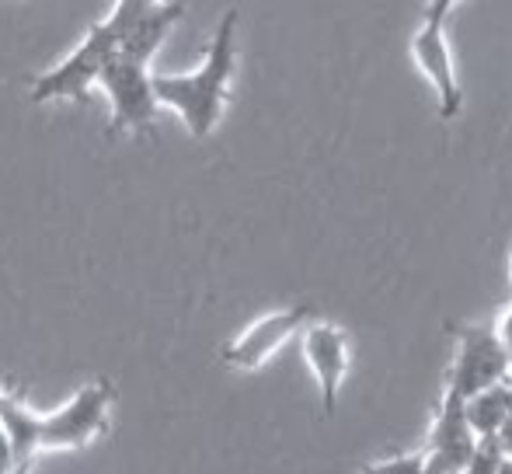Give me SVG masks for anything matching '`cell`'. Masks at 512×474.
Wrapping results in <instances>:
<instances>
[{"mask_svg": "<svg viewBox=\"0 0 512 474\" xmlns=\"http://www.w3.org/2000/svg\"><path fill=\"white\" fill-rule=\"evenodd\" d=\"M119 53V39L98 21V25L88 28L77 49L60 63V67L46 70L32 81L28 88V98L35 105L46 102H84L88 91L102 81V70L108 67V60Z\"/></svg>", "mask_w": 512, "mask_h": 474, "instance_id": "obj_3", "label": "cell"}, {"mask_svg": "<svg viewBox=\"0 0 512 474\" xmlns=\"http://www.w3.org/2000/svg\"><path fill=\"white\" fill-rule=\"evenodd\" d=\"M492 332H495V339H499V346L512 356V307H506V311L499 314V321L492 325Z\"/></svg>", "mask_w": 512, "mask_h": 474, "instance_id": "obj_15", "label": "cell"}, {"mask_svg": "<svg viewBox=\"0 0 512 474\" xmlns=\"http://www.w3.org/2000/svg\"><path fill=\"white\" fill-rule=\"evenodd\" d=\"M98 88L112 102V122H108V133H154L157 119V95H154V74H150L147 63L129 60V56L115 53L102 70V81Z\"/></svg>", "mask_w": 512, "mask_h": 474, "instance_id": "obj_4", "label": "cell"}, {"mask_svg": "<svg viewBox=\"0 0 512 474\" xmlns=\"http://www.w3.org/2000/svg\"><path fill=\"white\" fill-rule=\"evenodd\" d=\"M495 440H499L502 454L512 457V408H509V415H506V419H502V426L495 429Z\"/></svg>", "mask_w": 512, "mask_h": 474, "instance_id": "obj_18", "label": "cell"}, {"mask_svg": "<svg viewBox=\"0 0 512 474\" xmlns=\"http://www.w3.org/2000/svg\"><path fill=\"white\" fill-rule=\"evenodd\" d=\"M509 276H512V258H509Z\"/></svg>", "mask_w": 512, "mask_h": 474, "instance_id": "obj_22", "label": "cell"}, {"mask_svg": "<svg viewBox=\"0 0 512 474\" xmlns=\"http://www.w3.org/2000/svg\"><path fill=\"white\" fill-rule=\"evenodd\" d=\"M457 4H460V0H429V4H425V18H429V21H446Z\"/></svg>", "mask_w": 512, "mask_h": 474, "instance_id": "obj_16", "label": "cell"}, {"mask_svg": "<svg viewBox=\"0 0 512 474\" xmlns=\"http://www.w3.org/2000/svg\"><path fill=\"white\" fill-rule=\"evenodd\" d=\"M14 474H32V464H18V468H14Z\"/></svg>", "mask_w": 512, "mask_h": 474, "instance_id": "obj_20", "label": "cell"}, {"mask_svg": "<svg viewBox=\"0 0 512 474\" xmlns=\"http://www.w3.org/2000/svg\"><path fill=\"white\" fill-rule=\"evenodd\" d=\"M161 4V0H115V7H112V14L102 21V25L108 28V32L119 39L122 32H126L133 21H140L147 11H154V7Z\"/></svg>", "mask_w": 512, "mask_h": 474, "instance_id": "obj_13", "label": "cell"}, {"mask_svg": "<svg viewBox=\"0 0 512 474\" xmlns=\"http://www.w3.org/2000/svg\"><path fill=\"white\" fill-rule=\"evenodd\" d=\"M495 474H512V457H506V461L499 464V471H495Z\"/></svg>", "mask_w": 512, "mask_h": 474, "instance_id": "obj_19", "label": "cell"}, {"mask_svg": "<svg viewBox=\"0 0 512 474\" xmlns=\"http://www.w3.org/2000/svg\"><path fill=\"white\" fill-rule=\"evenodd\" d=\"M300 339H304V359L321 391V408L331 419L338 412L345 373H349V335L331 321H310Z\"/></svg>", "mask_w": 512, "mask_h": 474, "instance_id": "obj_9", "label": "cell"}, {"mask_svg": "<svg viewBox=\"0 0 512 474\" xmlns=\"http://www.w3.org/2000/svg\"><path fill=\"white\" fill-rule=\"evenodd\" d=\"M453 363L446 373V387L460 398H471V394L485 391L492 384H502L509 377V353L499 346L495 332L488 325H453Z\"/></svg>", "mask_w": 512, "mask_h": 474, "instance_id": "obj_5", "label": "cell"}, {"mask_svg": "<svg viewBox=\"0 0 512 474\" xmlns=\"http://www.w3.org/2000/svg\"><path fill=\"white\" fill-rule=\"evenodd\" d=\"M237 7H230L213 32L206 60L192 74H154L157 105L178 112L192 140H206L223 119L230 81L237 70Z\"/></svg>", "mask_w": 512, "mask_h": 474, "instance_id": "obj_2", "label": "cell"}, {"mask_svg": "<svg viewBox=\"0 0 512 474\" xmlns=\"http://www.w3.org/2000/svg\"><path fill=\"white\" fill-rule=\"evenodd\" d=\"M359 474H422V454H418V450H411V454L384 457V461L366 464Z\"/></svg>", "mask_w": 512, "mask_h": 474, "instance_id": "obj_14", "label": "cell"}, {"mask_svg": "<svg viewBox=\"0 0 512 474\" xmlns=\"http://www.w3.org/2000/svg\"><path fill=\"white\" fill-rule=\"evenodd\" d=\"M185 18V0H171V4H157L154 11H147L140 21L126 28L119 35V53L129 60H140L150 67V60L157 56V49L164 46L168 32Z\"/></svg>", "mask_w": 512, "mask_h": 474, "instance_id": "obj_10", "label": "cell"}, {"mask_svg": "<svg viewBox=\"0 0 512 474\" xmlns=\"http://www.w3.org/2000/svg\"><path fill=\"white\" fill-rule=\"evenodd\" d=\"M502 461H506V454H502L499 440H495V436H478V443H474L471 457H467L460 474H495Z\"/></svg>", "mask_w": 512, "mask_h": 474, "instance_id": "obj_12", "label": "cell"}, {"mask_svg": "<svg viewBox=\"0 0 512 474\" xmlns=\"http://www.w3.org/2000/svg\"><path fill=\"white\" fill-rule=\"evenodd\" d=\"M509 408H512V391L506 380L471 394V398H464V415H467V422H471L474 436H495V429L502 426Z\"/></svg>", "mask_w": 512, "mask_h": 474, "instance_id": "obj_11", "label": "cell"}, {"mask_svg": "<svg viewBox=\"0 0 512 474\" xmlns=\"http://www.w3.org/2000/svg\"><path fill=\"white\" fill-rule=\"evenodd\" d=\"M506 384H509V391H512V359H509V377H506Z\"/></svg>", "mask_w": 512, "mask_h": 474, "instance_id": "obj_21", "label": "cell"}, {"mask_svg": "<svg viewBox=\"0 0 512 474\" xmlns=\"http://www.w3.org/2000/svg\"><path fill=\"white\" fill-rule=\"evenodd\" d=\"M0 394H4V391H0Z\"/></svg>", "mask_w": 512, "mask_h": 474, "instance_id": "obj_23", "label": "cell"}, {"mask_svg": "<svg viewBox=\"0 0 512 474\" xmlns=\"http://www.w3.org/2000/svg\"><path fill=\"white\" fill-rule=\"evenodd\" d=\"M411 56H415L418 70L429 81L432 95H436V112L443 122H453L464 112V88H460L457 63H453L450 35H446V21H429L422 18V25L411 35Z\"/></svg>", "mask_w": 512, "mask_h": 474, "instance_id": "obj_7", "label": "cell"}, {"mask_svg": "<svg viewBox=\"0 0 512 474\" xmlns=\"http://www.w3.org/2000/svg\"><path fill=\"white\" fill-rule=\"evenodd\" d=\"M18 468V457H14V447L11 440H7V433L0 429V474H14Z\"/></svg>", "mask_w": 512, "mask_h": 474, "instance_id": "obj_17", "label": "cell"}, {"mask_svg": "<svg viewBox=\"0 0 512 474\" xmlns=\"http://www.w3.org/2000/svg\"><path fill=\"white\" fill-rule=\"evenodd\" d=\"M314 321V307L310 304H297V307H283V311H272L265 318H258L255 325H248L241 335H237L230 346H223V366L230 370H244L255 373L269 363L293 335H300L304 328Z\"/></svg>", "mask_w": 512, "mask_h": 474, "instance_id": "obj_6", "label": "cell"}, {"mask_svg": "<svg viewBox=\"0 0 512 474\" xmlns=\"http://www.w3.org/2000/svg\"><path fill=\"white\" fill-rule=\"evenodd\" d=\"M474 436L471 422L464 415V398L453 391H443L436 405V415H432V426L425 433V443H422V474H460L471 457Z\"/></svg>", "mask_w": 512, "mask_h": 474, "instance_id": "obj_8", "label": "cell"}, {"mask_svg": "<svg viewBox=\"0 0 512 474\" xmlns=\"http://www.w3.org/2000/svg\"><path fill=\"white\" fill-rule=\"evenodd\" d=\"M115 384L95 380L81 387L60 412L35 415L18 394H0V429L7 433L18 464H35L42 450H81L108 433Z\"/></svg>", "mask_w": 512, "mask_h": 474, "instance_id": "obj_1", "label": "cell"}]
</instances>
